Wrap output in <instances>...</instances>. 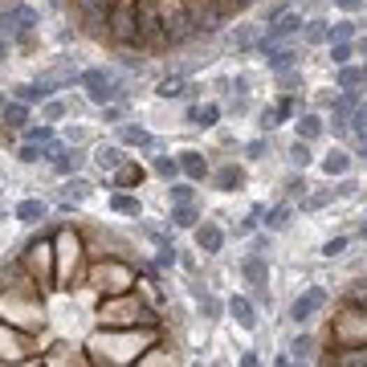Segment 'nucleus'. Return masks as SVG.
Listing matches in <instances>:
<instances>
[{
    "instance_id": "obj_1",
    "label": "nucleus",
    "mask_w": 367,
    "mask_h": 367,
    "mask_svg": "<svg viewBox=\"0 0 367 367\" xmlns=\"http://www.w3.org/2000/svg\"><path fill=\"white\" fill-rule=\"evenodd\" d=\"M57 229H62V220L45 224L37 237L24 241V253H21V261L33 269V278H37L41 290H53V286H57V253H53V233H57Z\"/></svg>"
},
{
    "instance_id": "obj_2",
    "label": "nucleus",
    "mask_w": 367,
    "mask_h": 367,
    "mask_svg": "<svg viewBox=\"0 0 367 367\" xmlns=\"http://www.w3.org/2000/svg\"><path fill=\"white\" fill-rule=\"evenodd\" d=\"M135 286H139V273H135L131 261H122V257H94L90 290H98L106 298V294H131Z\"/></svg>"
},
{
    "instance_id": "obj_3",
    "label": "nucleus",
    "mask_w": 367,
    "mask_h": 367,
    "mask_svg": "<svg viewBox=\"0 0 367 367\" xmlns=\"http://www.w3.org/2000/svg\"><path fill=\"white\" fill-rule=\"evenodd\" d=\"M53 253H57V286H70L73 278L86 269V241L73 233L70 224H62L53 233Z\"/></svg>"
},
{
    "instance_id": "obj_4",
    "label": "nucleus",
    "mask_w": 367,
    "mask_h": 367,
    "mask_svg": "<svg viewBox=\"0 0 367 367\" xmlns=\"http://www.w3.org/2000/svg\"><path fill=\"white\" fill-rule=\"evenodd\" d=\"M119 0H73V17L82 24V33H90L98 41H110V17H115Z\"/></svg>"
},
{
    "instance_id": "obj_5",
    "label": "nucleus",
    "mask_w": 367,
    "mask_h": 367,
    "mask_svg": "<svg viewBox=\"0 0 367 367\" xmlns=\"http://www.w3.org/2000/svg\"><path fill=\"white\" fill-rule=\"evenodd\" d=\"M33 351V335L29 326H17L8 318H0V364H41Z\"/></svg>"
},
{
    "instance_id": "obj_6",
    "label": "nucleus",
    "mask_w": 367,
    "mask_h": 367,
    "mask_svg": "<svg viewBox=\"0 0 367 367\" xmlns=\"http://www.w3.org/2000/svg\"><path fill=\"white\" fill-rule=\"evenodd\" d=\"M331 339H335V347L367 343V310H359V306H351V302H347V310L331 322Z\"/></svg>"
},
{
    "instance_id": "obj_7",
    "label": "nucleus",
    "mask_w": 367,
    "mask_h": 367,
    "mask_svg": "<svg viewBox=\"0 0 367 367\" xmlns=\"http://www.w3.org/2000/svg\"><path fill=\"white\" fill-rule=\"evenodd\" d=\"M82 86H86V94H90V102H98V106H110L115 98L122 94L119 90V82H115V73H106V70H86L82 78H78Z\"/></svg>"
},
{
    "instance_id": "obj_8",
    "label": "nucleus",
    "mask_w": 367,
    "mask_h": 367,
    "mask_svg": "<svg viewBox=\"0 0 367 367\" xmlns=\"http://www.w3.org/2000/svg\"><path fill=\"white\" fill-rule=\"evenodd\" d=\"M302 29H306V21H302V13H282L278 21H269L266 37L257 41V49L278 45V41H286V37H294V33H302Z\"/></svg>"
},
{
    "instance_id": "obj_9",
    "label": "nucleus",
    "mask_w": 367,
    "mask_h": 367,
    "mask_svg": "<svg viewBox=\"0 0 367 367\" xmlns=\"http://www.w3.org/2000/svg\"><path fill=\"white\" fill-rule=\"evenodd\" d=\"M322 306H326V290H322V286H310L306 294H298V298H294L290 318H294V322H310Z\"/></svg>"
},
{
    "instance_id": "obj_10",
    "label": "nucleus",
    "mask_w": 367,
    "mask_h": 367,
    "mask_svg": "<svg viewBox=\"0 0 367 367\" xmlns=\"http://www.w3.org/2000/svg\"><path fill=\"white\" fill-rule=\"evenodd\" d=\"M261 53H266V62H269V70H273V73L294 70V66H298V57H302V53H298L294 45H286V41H278V45H266Z\"/></svg>"
},
{
    "instance_id": "obj_11",
    "label": "nucleus",
    "mask_w": 367,
    "mask_h": 367,
    "mask_svg": "<svg viewBox=\"0 0 367 367\" xmlns=\"http://www.w3.org/2000/svg\"><path fill=\"white\" fill-rule=\"evenodd\" d=\"M196 245H200V253H220L224 249V229L213 224V220L196 224Z\"/></svg>"
},
{
    "instance_id": "obj_12",
    "label": "nucleus",
    "mask_w": 367,
    "mask_h": 367,
    "mask_svg": "<svg viewBox=\"0 0 367 367\" xmlns=\"http://www.w3.org/2000/svg\"><path fill=\"white\" fill-rule=\"evenodd\" d=\"M229 315L237 318V326H245V331H253V326H257V310H253V302L241 298V294H233V298H229Z\"/></svg>"
},
{
    "instance_id": "obj_13",
    "label": "nucleus",
    "mask_w": 367,
    "mask_h": 367,
    "mask_svg": "<svg viewBox=\"0 0 367 367\" xmlns=\"http://www.w3.org/2000/svg\"><path fill=\"white\" fill-rule=\"evenodd\" d=\"M241 278L249 282V286H266V278H269V266H266V257L261 253H253V257H245L241 261Z\"/></svg>"
},
{
    "instance_id": "obj_14",
    "label": "nucleus",
    "mask_w": 367,
    "mask_h": 367,
    "mask_svg": "<svg viewBox=\"0 0 367 367\" xmlns=\"http://www.w3.org/2000/svg\"><path fill=\"white\" fill-rule=\"evenodd\" d=\"M180 171H184L188 180H204V175H208V159H204L200 151H180Z\"/></svg>"
},
{
    "instance_id": "obj_15",
    "label": "nucleus",
    "mask_w": 367,
    "mask_h": 367,
    "mask_svg": "<svg viewBox=\"0 0 367 367\" xmlns=\"http://www.w3.org/2000/svg\"><path fill=\"white\" fill-rule=\"evenodd\" d=\"M143 175L147 171L139 168V164H127V159H122V168H115V180H110V184H115V188H139Z\"/></svg>"
},
{
    "instance_id": "obj_16",
    "label": "nucleus",
    "mask_w": 367,
    "mask_h": 367,
    "mask_svg": "<svg viewBox=\"0 0 367 367\" xmlns=\"http://www.w3.org/2000/svg\"><path fill=\"white\" fill-rule=\"evenodd\" d=\"M119 139H122L127 147H143V151H155V135H151V131H143V127H131V122L119 131Z\"/></svg>"
},
{
    "instance_id": "obj_17",
    "label": "nucleus",
    "mask_w": 367,
    "mask_h": 367,
    "mask_svg": "<svg viewBox=\"0 0 367 367\" xmlns=\"http://www.w3.org/2000/svg\"><path fill=\"white\" fill-rule=\"evenodd\" d=\"M13 217L24 220V224H37V220H45V217H49V204H45V200H21Z\"/></svg>"
},
{
    "instance_id": "obj_18",
    "label": "nucleus",
    "mask_w": 367,
    "mask_h": 367,
    "mask_svg": "<svg viewBox=\"0 0 367 367\" xmlns=\"http://www.w3.org/2000/svg\"><path fill=\"white\" fill-rule=\"evenodd\" d=\"M355 106H359V94H355V90H343V94L331 102V122H347Z\"/></svg>"
},
{
    "instance_id": "obj_19",
    "label": "nucleus",
    "mask_w": 367,
    "mask_h": 367,
    "mask_svg": "<svg viewBox=\"0 0 367 367\" xmlns=\"http://www.w3.org/2000/svg\"><path fill=\"white\" fill-rule=\"evenodd\" d=\"M0 119L8 122V127H29V102H21V98H13V102H4V110H0Z\"/></svg>"
},
{
    "instance_id": "obj_20",
    "label": "nucleus",
    "mask_w": 367,
    "mask_h": 367,
    "mask_svg": "<svg viewBox=\"0 0 367 367\" xmlns=\"http://www.w3.org/2000/svg\"><path fill=\"white\" fill-rule=\"evenodd\" d=\"M188 119H192L196 127H217V122H220V106H217V102H204V106H188Z\"/></svg>"
},
{
    "instance_id": "obj_21",
    "label": "nucleus",
    "mask_w": 367,
    "mask_h": 367,
    "mask_svg": "<svg viewBox=\"0 0 367 367\" xmlns=\"http://www.w3.org/2000/svg\"><path fill=\"white\" fill-rule=\"evenodd\" d=\"M110 208H115L119 217H139V213H143L139 196H131V192H115V196H110Z\"/></svg>"
},
{
    "instance_id": "obj_22",
    "label": "nucleus",
    "mask_w": 367,
    "mask_h": 367,
    "mask_svg": "<svg viewBox=\"0 0 367 367\" xmlns=\"http://www.w3.org/2000/svg\"><path fill=\"white\" fill-rule=\"evenodd\" d=\"M294 127H298V139H306V143H310V139H318V135H322V127H326V122L318 119V115H298V119H294Z\"/></svg>"
},
{
    "instance_id": "obj_23",
    "label": "nucleus",
    "mask_w": 367,
    "mask_h": 367,
    "mask_svg": "<svg viewBox=\"0 0 367 367\" xmlns=\"http://www.w3.org/2000/svg\"><path fill=\"white\" fill-rule=\"evenodd\" d=\"M241 184H245V171L241 168H233V164H229V168L217 171V188H220V192H237Z\"/></svg>"
},
{
    "instance_id": "obj_24",
    "label": "nucleus",
    "mask_w": 367,
    "mask_h": 367,
    "mask_svg": "<svg viewBox=\"0 0 367 367\" xmlns=\"http://www.w3.org/2000/svg\"><path fill=\"white\" fill-rule=\"evenodd\" d=\"M151 168H155V175H164L168 184L184 175V171H180V155H175V159H171V155H155V164H151Z\"/></svg>"
},
{
    "instance_id": "obj_25",
    "label": "nucleus",
    "mask_w": 367,
    "mask_h": 367,
    "mask_svg": "<svg viewBox=\"0 0 367 367\" xmlns=\"http://www.w3.org/2000/svg\"><path fill=\"white\" fill-rule=\"evenodd\" d=\"M171 224H175V229H196V220H200V217H196V208H192V204H171Z\"/></svg>"
},
{
    "instance_id": "obj_26",
    "label": "nucleus",
    "mask_w": 367,
    "mask_h": 367,
    "mask_svg": "<svg viewBox=\"0 0 367 367\" xmlns=\"http://www.w3.org/2000/svg\"><path fill=\"white\" fill-rule=\"evenodd\" d=\"M94 164L102 171H115V168H122V151H119V147H98V151H94Z\"/></svg>"
},
{
    "instance_id": "obj_27",
    "label": "nucleus",
    "mask_w": 367,
    "mask_h": 367,
    "mask_svg": "<svg viewBox=\"0 0 367 367\" xmlns=\"http://www.w3.org/2000/svg\"><path fill=\"white\" fill-rule=\"evenodd\" d=\"M347 168H351V155H347V151H331V155L322 159V171H326V175H347Z\"/></svg>"
},
{
    "instance_id": "obj_28",
    "label": "nucleus",
    "mask_w": 367,
    "mask_h": 367,
    "mask_svg": "<svg viewBox=\"0 0 367 367\" xmlns=\"http://www.w3.org/2000/svg\"><path fill=\"white\" fill-rule=\"evenodd\" d=\"M364 82V70H355V66H339V73H335V86L339 90H355Z\"/></svg>"
},
{
    "instance_id": "obj_29",
    "label": "nucleus",
    "mask_w": 367,
    "mask_h": 367,
    "mask_svg": "<svg viewBox=\"0 0 367 367\" xmlns=\"http://www.w3.org/2000/svg\"><path fill=\"white\" fill-rule=\"evenodd\" d=\"M17 98H21V102H37V98H49V86H45V82H21V86H17Z\"/></svg>"
},
{
    "instance_id": "obj_30",
    "label": "nucleus",
    "mask_w": 367,
    "mask_h": 367,
    "mask_svg": "<svg viewBox=\"0 0 367 367\" xmlns=\"http://www.w3.org/2000/svg\"><path fill=\"white\" fill-rule=\"evenodd\" d=\"M286 224H290V204H273L266 213V229L278 233V229H286Z\"/></svg>"
},
{
    "instance_id": "obj_31",
    "label": "nucleus",
    "mask_w": 367,
    "mask_h": 367,
    "mask_svg": "<svg viewBox=\"0 0 367 367\" xmlns=\"http://www.w3.org/2000/svg\"><path fill=\"white\" fill-rule=\"evenodd\" d=\"M331 41V24L326 21H306V45H322Z\"/></svg>"
},
{
    "instance_id": "obj_32",
    "label": "nucleus",
    "mask_w": 367,
    "mask_h": 367,
    "mask_svg": "<svg viewBox=\"0 0 367 367\" xmlns=\"http://www.w3.org/2000/svg\"><path fill=\"white\" fill-rule=\"evenodd\" d=\"M184 90H188V82H184V78H164V82L155 86V94H159V98H180Z\"/></svg>"
},
{
    "instance_id": "obj_33",
    "label": "nucleus",
    "mask_w": 367,
    "mask_h": 367,
    "mask_svg": "<svg viewBox=\"0 0 367 367\" xmlns=\"http://www.w3.org/2000/svg\"><path fill=\"white\" fill-rule=\"evenodd\" d=\"M49 139H53L49 122H29V127H24V143H49Z\"/></svg>"
},
{
    "instance_id": "obj_34",
    "label": "nucleus",
    "mask_w": 367,
    "mask_h": 367,
    "mask_svg": "<svg viewBox=\"0 0 367 367\" xmlns=\"http://www.w3.org/2000/svg\"><path fill=\"white\" fill-rule=\"evenodd\" d=\"M86 196H90V184H86V180H78V175H73L70 184H66V204H82V200H86Z\"/></svg>"
},
{
    "instance_id": "obj_35",
    "label": "nucleus",
    "mask_w": 367,
    "mask_h": 367,
    "mask_svg": "<svg viewBox=\"0 0 367 367\" xmlns=\"http://www.w3.org/2000/svg\"><path fill=\"white\" fill-rule=\"evenodd\" d=\"M310 351H315V339H310V335H298V339L290 343V355H294V364L310 359Z\"/></svg>"
},
{
    "instance_id": "obj_36",
    "label": "nucleus",
    "mask_w": 367,
    "mask_h": 367,
    "mask_svg": "<svg viewBox=\"0 0 367 367\" xmlns=\"http://www.w3.org/2000/svg\"><path fill=\"white\" fill-rule=\"evenodd\" d=\"M171 204H192V180H171Z\"/></svg>"
},
{
    "instance_id": "obj_37",
    "label": "nucleus",
    "mask_w": 367,
    "mask_h": 367,
    "mask_svg": "<svg viewBox=\"0 0 367 367\" xmlns=\"http://www.w3.org/2000/svg\"><path fill=\"white\" fill-rule=\"evenodd\" d=\"M351 57H355L351 41H331V62H335V66H347Z\"/></svg>"
},
{
    "instance_id": "obj_38",
    "label": "nucleus",
    "mask_w": 367,
    "mask_h": 367,
    "mask_svg": "<svg viewBox=\"0 0 367 367\" xmlns=\"http://www.w3.org/2000/svg\"><path fill=\"white\" fill-rule=\"evenodd\" d=\"M290 164L294 168H306V164H310V143H306V139H298V143L290 147Z\"/></svg>"
},
{
    "instance_id": "obj_39",
    "label": "nucleus",
    "mask_w": 367,
    "mask_h": 367,
    "mask_svg": "<svg viewBox=\"0 0 367 367\" xmlns=\"http://www.w3.org/2000/svg\"><path fill=\"white\" fill-rule=\"evenodd\" d=\"M17 159H21V164H37V159H45V143H24L21 151H17Z\"/></svg>"
},
{
    "instance_id": "obj_40",
    "label": "nucleus",
    "mask_w": 367,
    "mask_h": 367,
    "mask_svg": "<svg viewBox=\"0 0 367 367\" xmlns=\"http://www.w3.org/2000/svg\"><path fill=\"white\" fill-rule=\"evenodd\" d=\"M347 302L359 306V310H367V282H355V286L347 290Z\"/></svg>"
},
{
    "instance_id": "obj_41",
    "label": "nucleus",
    "mask_w": 367,
    "mask_h": 367,
    "mask_svg": "<svg viewBox=\"0 0 367 367\" xmlns=\"http://www.w3.org/2000/svg\"><path fill=\"white\" fill-rule=\"evenodd\" d=\"M355 37V21H339L331 24V41H351Z\"/></svg>"
},
{
    "instance_id": "obj_42",
    "label": "nucleus",
    "mask_w": 367,
    "mask_h": 367,
    "mask_svg": "<svg viewBox=\"0 0 367 367\" xmlns=\"http://www.w3.org/2000/svg\"><path fill=\"white\" fill-rule=\"evenodd\" d=\"M175 253H180V249H171V245H159V257H155V266H159V269H171L175 261H180Z\"/></svg>"
},
{
    "instance_id": "obj_43",
    "label": "nucleus",
    "mask_w": 367,
    "mask_h": 367,
    "mask_svg": "<svg viewBox=\"0 0 367 367\" xmlns=\"http://www.w3.org/2000/svg\"><path fill=\"white\" fill-rule=\"evenodd\" d=\"M347 127H351V131H359V135H367V106H355Z\"/></svg>"
},
{
    "instance_id": "obj_44",
    "label": "nucleus",
    "mask_w": 367,
    "mask_h": 367,
    "mask_svg": "<svg viewBox=\"0 0 367 367\" xmlns=\"http://www.w3.org/2000/svg\"><path fill=\"white\" fill-rule=\"evenodd\" d=\"M343 249H347V237H331V241L322 245V257H339Z\"/></svg>"
},
{
    "instance_id": "obj_45",
    "label": "nucleus",
    "mask_w": 367,
    "mask_h": 367,
    "mask_svg": "<svg viewBox=\"0 0 367 367\" xmlns=\"http://www.w3.org/2000/svg\"><path fill=\"white\" fill-rule=\"evenodd\" d=\"M233 45L241 49V53H249V49H253V29H237V37H233Z\"/></svg>"
},
{
    "instance_id": "obj_46",
    "label": "nucleus",
    "mask_w": 367,
    "mask_h": 367,
    "mask_svg": "<svg viewBox=\"0 0 367 367\" xmlns=\"http://www.w3.org/2000/svg\"><path fill=\"white\" fill-rule=\"evenodd\" d=\"M62 115H66V106H62V102H45V110H41V119H45V122H57Z\"/></svg>"
},
{
    "instance_id": "obj_47",
    "label": "nucleus",
    "mask_w": 367,
    "mask_h": 367,
    "mask_svg": "<svg viewBox=\"0 0 367 367\" xmlns=\"http://www.w3.org/2000/svg\"><path fill=\"white\" fill-rule=\"evenodd\" d=\"M294 110H298V102H294L290 94H286L282 102H278V119H294Z\"/></svg>"
},
{
    "instance_id": "obj_48",
    "label": "nucleus",
    "mask_w": 367,
    "mask_h": 367,
    "mask_svg": "<svg viewBox=\"0 0 367 367\" xmlns=\"http://www.w3.org/2000/svg\"><path fill=\"white\" fill-rule=\"evenodd\" d=\"M364 4H367V0H335V8H339V13H347V17H351V13H359Z\"/></svg>"
},
{
    "instance_id": "obj_49",
    "label": "nucleus",
    "mask_w": 367,
    "mask_h": 367,
    "mask_svg": "<svg viewBox=\"0 0 367 367\" xmlns=\"http://www.w3.org/2000/svg\"><path fill=\"white\" fill-rule=\"evenodd\" d=\"M278 106H266V110H261V127H266V131H273V127H278Z\"/></svg>"
},
{
    "instance_id": "obj_50",
    "label": "nucleus",
    "mask_w": 367,
    "mask_h": 367,
    "mask_svg": "<svg viewBox=\"0 0 367 367\" xmlns=\"http://www.w3.org/2000/svg\"><path fill=\"white\" fill-rule=\"evenodd\" d=\"M266 139H253V143H249V147H245V155H249V159H261V155H266Z\"/></svg>"
},
{
    "instance_id": "obj_51",
    "label": "nucleus",
    "mask_w": 367,
    "mask_h": 367,
    "mask_svg": "<svg viewBox=\"0 0 367 367\" xmlns=\"http://www.w3.org/2000/svg\"><path fill=\"white\" fill-rule=\"evenodd\" d=\"M331 196L335 192H315L310 200H306V208H322V204H331Z\"/></svg>"
},
{
    "instance_id": "obj_52",
    "label": "nucleus",
    "mask_w": 367,
    "mask_h": 367,
    "mask_svg": "<svg viewBox=\"0 0 367 367\" xmlns=\"http://www.w3.org/2000/svg\"><path fill=\"white\" fill-rule=\"evenodd\" d=\"M102 110H106V122H119L122 119V110L115 106V102H110V106H102Z\"/></svg>"
},
{
    "instance_id": "obj_53",
    "label": "nucleus",
    "mask_w": 367,
    "mask_h": 367,
    "mask_svg": "<svg viewBox=\"0 0 367 367\" xmlns=\"http://www.w3.org/2000/svg\"><path fill=\"white\" fill-rule=\"evenodd\" d=\"M253 220H257V213H253L249 220H241V224H237V237H245V233H253Z\"/></svg>"
},
{
    "instance_id": "obj_54",
    "label": "nucleus",
    "mask_w": 367,
    "mask_h": 367,
    "mask_svg": "<svg viewBox=\"0 0 367 367\" xmlns=\"http://www.w3.org/2000/svg\"><path fill=\"white\" fill-rule=\"evenodd\" d=\"M355 188H359L355 180H343V184H339V196H355Z\"/></svg>"
},
{
    "instance_id": "obj_55",
    "label": "nucleus",
    "mask_w": 367,
    "mask_h": 367,
    "mask_svg": "<svg viewBox=\"0 0 367 367\" xmlns=\"http://www.w3.org/2000/svg\"><path fill=\"white\" fill-rule=\"evenodd\" d=\"M241 364H245V367H257L261 359H257V351H245V355H241Z\"/></svg>"
},
{
    "instance_id": "obj_56",
    "label": "nucleus",
    "mask_w": 367,
    "mask_h": 367,
    "mask_svg": "<svg viewBox=\"0 0 367 367\" xmlns=\"http://www.w3.org/2000/svg\"><path fill=\"white\" fill-rule=\"evenodd\" d=\"M13 21V8H0V33H4V24Z\"/></svg>"
},
{
    "instance_id": "obj_57",
    "label": "nucleus",
    "mask_w": 367,
    "mask_h": 367,
    "mask_svg": "<svg viewBox=\"0 0 367 367\" xmlns=\"http://www.w3.org/2000/svg\"><path fill=\"white\" fill-rule=\"evenodd\" d=\"M359 237H364V241H367V220H364V224H359Z\"/></svg>"
},
{
    "instance_id": "obj_58",
    "label": "nucleus",
    "mask_w": 367,
    "mask_h": 367,
    "mask_svg": "<svg viewBox=\"0 0 367 367\" xmlns=\"http://www.w3.org/2000/svg\"><path fill=\"white\" fill-rule=\"evenodd\" d=\"M359 155H364V159H367V139H364V143H359Z\"/></svg>"
},
{
    "instance_id": "obj_59",
    "label": "nucleus",
    "mask_w": 367,
    "mask_h": 367,
    "mask_svg": "<svg viewBox=\"0 0 367 367\" xmlns=\"http://www.w3.org/2000/svg\"><path fill=\"white\" fill-rule=\"evenodd\" d=\"M359 53H364V57H367V37H364V41H359Z\"/></svg>"
},
{
    "instance_id": "obj_60",
    "label": "nucleus",
    "mask_w": 367,
    "mask_h": 367,
    "mask_svg": "<svg viewBox=\"0 0 367 367\" xmlns=\"http://www.w3.org/2000/svg\"><path fill=\"white\" fill-rule=\"evenodd\" d=\"M4 53H8V45H4V37H0V57H4Z\"/></svg>"
}]
</instances>
